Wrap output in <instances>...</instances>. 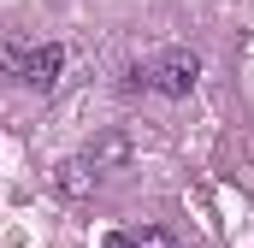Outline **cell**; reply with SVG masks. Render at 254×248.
<instances>
[{"mask_svg": "<svg viewBox=\"0 0 254 248\" xmlns=\"http://www.w3.org/2000/svg\"><path fill=\"white\" fill-rule=\"evenodd\" d=\"M195 83H201V54H190V48H166L148 65V89L166 95V101H184Z\"/></svg>", "mask_w": 254, "mask_h": 248, "instance_id": "1", "label": "cell"}, {"mask_svg": "<svg viewBox=\"0 0 254 248\" xmlns=\"http://www.w3.org/2000/svg\"><path fill=\"white\" fill-rule=\"evenodd\" d=\"M60 71H65V48L60 42H42V48L24 54V77H18V83H24V89H54Z\"/></svg>", "mask_w": 254, "mask_h": 248, "instance_id": "2", "label": "cell"}, {"mask_svg": "<svg viewBox=\"0 0 254 248\" xmlns=\"http://www.w3.org/2000/svg\"><path fill=\"white\" fill-rule=\"evenodd\" d=\"M83 160H89L95 172H107V166H125V160H130V136H125V130H107V136H95Z\"/></svg>", "mask_w": 254, "mask_h": 248, "instance_id": "3", "label": "cell"}, {"mask_svg": "<svg viewBox=\"0 0 254 248\" xmlns=\"http://www.w3.org/2000/svg\"><path fill=\"white\" fill-rule=\"evenodd\" d=\"M95 184H101V172H95L89 160H65L60 166V195H71V201H89Z\"/></svg>", "mask_w": 254, "mask_h": 248, "instance_id": "4", "label": "cell"}, {"mask_svg": "<svg viewBox=\"0 0 254 248\" xmlns=\"http://www.w3.org/2000/svg\"><path fill=\"white\" fill-rule=\"evenodd\" d=\"M24 54H30L24 42H0V77H12V83H18V77H24Z\"/></svg>", "mask_w": 254, "mask_h": 248, "instance_id": "5", "label": "cell"}, {"mask_svg": "<svg viewBox=\"0 0 254 248\" xmlns=\"http://www.w3.org/2000/svg\"><path fill=\"white\" fill-rule=\"evenodd\" d=\"M136 237V248H178V237L166 231V225H142V231H130Z\"/></svg>", "mask_w": 254, "mask_h": 248, "instance_id": "6", "label": "cell"}, {"mask_svg": "<svg viewBox=\"0 0 254 248\" xmlns=\"http://www.w3.org/2000/svg\"><path fill=\"white\" fill-rule=\"evenodd\" d=\"M101 243H107V248H136V237H130V231H107Z\"/></svg>", "mask_w": 254, "mask_h": 248, "instance_id": "7", "label": "cell"}]
</instances>
